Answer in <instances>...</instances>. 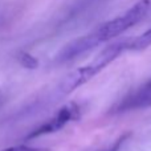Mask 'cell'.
<instances>
[{
  "mask_svg": "<svg viewBox=\"0 0 151 151\" xmlns=\"http://www.w3.org/2000/svg\"><path fill=\"white\" fill-rule=\"evenodd\" d=\"M131 48V37L121 39L117 41L109 44L105 47L89 64L76 69L72 74H69L63 81L60 86L61 94H69L73 90L82 86L83 83L89 82L93 77H96L98 73H101L107 65L113 63L117 57H119L123 52L130 50Z\"/></svg>",
  "mask_w": 151,
  "mask_h": 151,
  "instance_id": "obj_1",
  "label": "cell"
},
{
  "mask_svg": "<svg viewBox=\"0 0 151 151\" xmlns=\"http://www.w3.org/2000/svg\"><path fill=\"white\" fill-rule=\"evenodd\" d=\"M150 8H151L150 0H139L123 13H121V15L115 16L114 19L97 27L93 32L89 33L96 48L98 45L104 44V42L109 41V40L117 39L118 36L125 33L127 29L133 28L134 25L141 23L147 16Z\"/></svg>",
  "mask_w": 151,
  "mask_h": 151,
  "instance_id": "obj_2",
  "label": "cell"
},
{
  "mask_svg": "<svg viewBox=\"0 0 151 151\" xmlns=\"http://www.w3.org/2000/svg\"><path fill=\"white\" fill-rule=\"evenodd\" d=\"M81 117V109L76 102H70V104L63 106L55 117H52L50 119H48L47 122H44L41 126L36 127L32 133H29V135L27 137L28 139L37 138L41 135H47V134H52L56 131L64 129L69 122H74Z\"/></svg>",
  "mask_w": 151,
  "mask_h": 151,
  "instance_id": "obj_3",
  "label": "cell"
},
{
  "mask_svg": "<svg viewBox=\"0 0 151 151\" xmlns=\"http://www.w3.org/2000/svg\"><path fill=\"white\" fill-rule=\"evenodd\" d=\"M151 107V78L141 85L137 90L126 96L113 107V113H127L134 110H143Z\"/></svg>",
  "mask_w": 151,
  "mask_h": 151,
  "instance_id": "obj_4",
  "label": "cell"
},
{
  "mask_svg": "<svg viewBox=\"0 0 151 151\" xmlns=\"http://www.w3.org/2000/svg\"><path fill=\"white\" fill-rule=\"evenodd\" d=\"M151 45V28L146 32L135 37H131V48L130 50H143Z\"/></svg>",
  "mask_w": 151,
  "mask_h": 151,
  "instance_id": "obj_5",
  "label": "cell"
},
{
  "mask_svg": "<svg viewBox=\"0 0 151 151\" xmlns=\"http://www.w3.org/2000/svg\"><path fill=\"white\" fill-rule=\"evenodd\" d=\"M19 63L24 66L25 69H36L39 66V60L36 57L31 55V53H27V52H23L19 55Z\"/></svg>",
  "mask_w": 151,
  "mask_h": 151,
  "instance_id": "obj_6",
  "label": "cell"
},
{
  "mask_svg": "<svg viewBox=\"0 0 151 151\" xmlns=\"http://www.w3.org/2000/svg\"><path fill=\"white\" fill-rule=\"evenodd\" d=\"M1 151H49V150L44 149V147H33V146H27V145H20V146L8 147V149H4Z\"/></svg>",
  "mask_w": 151,
  "mask_h": 151,
  "instance_id": "obj_7",
  "label": "cell"
},
{
  "mask_svg": "<svg viewBox=\"0 0 151 151\" xmlns=\"http://www.w3.org/2000/svg\"><path fill=\"white\" fill-rule=\"evenodd\" d=\"M127 138H129V134H123V135L119 137V138H118L110 147H107V149H105V150H101V151H119L121 147H122V145L125 143V141Z\"/></svg>",
  "mask_w": 151,
  "mask_h": 151,
  "instance_id": "obj_8",
  "label": "cell"
},
{
  "mask_svg": "<svg viewBox=\"0 0 151 151\" xmlns=\"http://www.w3.org/2000/svg\"><path fill=\"white\" fill-rule=\"evenodd\" d=\"M93 1H98V0H83V4H88V3H93Z\"/></svg>",
  "mask_w": 151,
  "mask_h": 151,
  "instance_id": "obj_9",
  "label": "cell"
},
{
  "mask_svg": "<svg viewBox=\"0 0 151 151\" xmlns=\"http://www.w3.org/2000/svg\"><path fill=\"white\" fill-rule=\"evenodd\" d=\"M0 102H1V93H0Z\"/></svg>",
  "mask_w": 151,
  "mask_h": 151,
  "instance_id": "obj_10",
  "label": "cell"
}]
</instances>
